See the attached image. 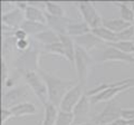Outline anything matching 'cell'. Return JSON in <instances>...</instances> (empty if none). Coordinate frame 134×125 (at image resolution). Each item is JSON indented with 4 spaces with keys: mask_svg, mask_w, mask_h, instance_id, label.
<instances>
[{
    "mask_svg": "<svg viewBox=\"0 0 134 125\" xmlns=\"http://www.w3.org/2000/svg\"><path fill=\"white\" fill-rule=\"evenodd\" d=\"M134 87V77L133 78H125L117 82L110 83H102L95 88L85 92V94L91 98V103L95 104L102 102H110L113 101L117 95Z\"/></svg>",
    "mask_w": 134,
    "mask_h": 125,
    "instance_id": "cell-1",
    "label": "cell"
},
{
    "mask_svg": "<svg viewBox=\"0 0 134 125\" xmlns=\"http://www.w3.org/2000/svg\"><path fill=\"white\" fill-rule=\"evenodd\" d=\"M38 72L41 75L43 79L45 81L46 86H47L49 103L59 107V104L62 102L63 97L69 90L70 87H73L76 84V82L70 81V79H62V78L57 77L48 72H45L43 69H39Z\"/></svg>",
    "mask_w": 134,
    "mask_h": 125,
    "instance_id": "cell-2",
    "label": "cell"
},
{
    "mask_svg": "<svg viewBox=\"0 0 134 125\" xmlns=\"http://www.w3.org/2000/svg\"><path fill=\"white\" fill-rule=\"evenodd\" d=\"M23 78L26 85L31 89L35 96L39 99V102L45 105L48 101V90L46 83L43 79L39 72H23Z\"/></svg>",
    "mask_w": 134,
    "mask_h": 125,
    "instance_id": "cell-3",
    "label": "cell"
},
{
    "mask_svg": "<svg viewBox=\"0 0 134 125\" xmlns=\"http://www.w3.org/2000/svg\"><path fill=\"white\" fill-rule=\"evenodd\" d=\"M32 45V44H31ZM40 50L36 47H30L26 52H21L15 59V68L20 72H38Z\"/></svg>",
    "mask_w": 134,
    "mask_h": 125,
    "instance_id": "cell-4",
    "label": "cell"
},
{
    "mask_svg": "<svg viewBox=\"0 0 134 125\" xmlns=\"http://www.w3.org/2000/svg\"><path fill=\"white\" fill-rule=\"evenodd\" d=\"M92 62H93V58L91 57L90 54L76 46L74 66L77 74V83L82 87H85L87 84V78H88Z\"/></svg>",
    "mask_w": 134,
    "mask_h": 125,
    "instance_id": "cell-5",
    "label": "cell"
},
{
    "mask_svg": "<svg viewBox=\"0 0 134 125\" xmlns=\"http://www.w3.org/2000/svg\"><path fill=\"white\" fill-rule=\"evenodd\" d=\"M123 107L120 105L119 102L113 99V101L107 102L106 106L103 108L102 112L93 118V124L95 125H110L114 121L121 117V112Z\"/></svg>",
    "mask_w": 134,
    "mask_h": 125,
    "instance_id": "cell-6",
    "label": "cell"
},
{
    "mask_svg": "<svg viewBox=\"0 0 134 125\" xmlns=\"http://www.w3.org/2000/svg\"><path fill=\"white\" fill-rule=\"evenodd\" d=\"M77 8L82 15L83 21H85L91 29H95L103 26L104 19L100 17L95 6L91 1H79L77 3Z\"/></svg>",
    "mask_w": 134,
    "mask_h": 125,
    "instance_id": "cell-7",
    "label": "cell"
},
{
    "mask_svg": "<svg viewBox=\"0 0 134 125\" xmlns=\"http://www.w3.org/2000/svg\"><path fill=\"white\" fill-rule=\"evenodd\" d=\"M84 93V87L76 83L73 87H70L69 90L65 94V96L63 97L62 102L59 104V111L62 112H67V113H73L75 106L78 104V102L81 101V98L83 97Z\"/></svg>",
    "mask_w": 134,
    "mask_h": 125,
    "instance_id": "cell-8",
    "label": "cell"
},
{
    "mask_svg": "<svg viewBox=\"0 0 134 125\" xmlns=\"http://www.w3.org/2000/svg\"><path fill=\"white\" fill-rule=\"evenodd\" d=\"M29 96V90L26 86H15L10 89H7V92L3 94V99H2V107L6 108H11L18 104H21L24 102H27Z\"/></svg>",
    "mask_w": 134,
    "mask_h": 125,
    "instance_id": "cell-9",
    "label": "cell"
},
{
    "mask_svg": "<svg viewBox=\"0 0 134 125\" xmlns=\"http://www.w3.org/2000/svg\"><path fill=\"white\" fill-rule=\"evenodd\" d=\"M91 98L86 94L83 95L81 101L75 106L73 111L74 123L75 124H88L90 113H91Z\"/></svg>",
    "mask_w": 134,
    "mask_h": 125,
    "instance_id": "cell-10",
    "label": "cell"
},
{
    "mask_svg": "<svg viewBox=\"0 0 134 125\" xmlns=\"http://www.w3.org/2000/svg\"><path fill=\"white\" fill-rule=\"evenodd\" d=\"M100 61L106 62V61H123V62H134V55H129L119 50L114 47L107 46L102 53L100 56Z\"/></svg>",
    "mask_w": 134,
    "mask_h": 125,
    "instance_id": "cell-11",
    "label": "cell"
},
{
    "mask_svg": "<svg viewBox=\"0 0 134 125\" xmlns=\"http://www.w3.org/2000/svg\"><path fill=\"white\" fill-rule=\"evenodd\" d=\"M46 12V11H45ZM46 25L49 29H52L54 32H56L58 36H65L67 35V27H68L69 22L73 19L65 17H55V16L48 15L46 12Z\"/></svg>",
    "mask_w": 134,
    "mask_h": 125,
    "instance_id": "cell-12",
    "label": "cell"
},
{
    "mask_svg": "<svg viewBox=\"0 0 134 125\" xmlns=\"http://www.w3.org/2000/svg\"><path fill=\"white\" fill-rule=\"evenodd\" d=\"M25 20H26V18H25L24 10L19 9V8H17V7L9 12L2 14V24L5 25V26L12 28V29L20 28Z\"/></svg>",
    "mask_w": 134,
    "mask_h": 125,
    "instance_id": "cell-13",
    "label": "cell"
},
{
    "mask_svg": "<svg viewBox=\"0 0 134 125\" xmlns=\"http://www.w3.org/2000/svg\"><path fill=\"white\" fill-rule=\"evenodd\" d=\"M73 39H74V43L77 47L84 49V50L87 52V53H90L92 49H94L96 46H98L99 44H103V41L99 38H97L92 31L88 32V34L83 35V36L75 37Z\"/></svg>",
    "mask_w": 134,
    "mask_h": 125,
    "instance_id": "cell-14",
    "label": "cell"
},
{
    "mask_svg": "<svg viewBox=\"0 0 134 125\" xmlns=\"http://www.w3.org/2000/svg\"><path fill=\"white\" fill-rule=\"evenodd\" d=\"M25 18L29 21H35V22H40L46 25V12L45 10H40V8L32 6L28 2L27 8L25 9Z\"/></svg>",
    "mask_w": 134,
    "mask_h": 125,
    "instance_id": "cell-15",
    "label": "cell"
},
{
    "mask_svg": "<svg viewBox=\"0 0 134 125\" xmlns=\"http://www.w3.org/2000/svg\"><path fill=\"white\" fill-rule=\"evenodd\" d=\"M92 31V29L85 21H76V20H72L69 22L68 27H67V35L72 38L75 37L83 36L85 34H88Z\"/></svg>",
    "mask_w": 134,
    "mask_h": 125,
    "instance_id": "cell-16",
    "label": "cell"
},
{
    "mask_svg": "<svg viewBox=\"0 0 134 125\" xmlns=\"http://www.w3.org/2000/svg\"><path fill=\"white\" fill-rule=\"evenodd\" d=\"M34 40L37 41L39 45L44 46H49L56 43H59L60 41V36H58L56 32H54L52 29L47 28L46 30L41 31L40 34H38L37 36L34 37Z\"/></svg>",
    "mask_w": 134,
    "mask_h": 125,
    "instance_id": "cell-17",
    "label": "cell"
},
{
    "mask_svg": "<svg viewBox=\"0 0 134 125\" xmlns=\"http://www.w3.org/2000/svg\"><path fill=\"white\" fill-rule=\"evenodd\" d=\"M14 117H24V116L34 115L37 113V107L30 102H24L10 108Z\"/></svg>",
    "mask_w": 134,
    "mask_h": 125,
    "instance_id": "cell-18",
    "label": "cell"
},
{
    "mask_svg": "<svg viewBox=\"0 0 134 125\" xmlns=\"http://www.w3.org/2000/svg\"><path fill=\"white\" fill-rule=\"evenodd\" d=\"M132 25L133 24L125 21L121 17L120 18H106V19H104V22H103L104 27L108 28L113 32H115V34H119V32L125 30L126 28L131 27Z\"/></svg>",
    "mask_w": 134,
    "mask_h": 125,
    "instance_id": "cell-19",
    "label": "cell"
},
{
    "mask_svg": "<svg viewBox=\"0 0 134 125\" xmlns=\"http://www.w3.org/2000/svg\"><path fill=\"white\" fill-rule=\"evenodd\" d=\"M60 41L65 49V59L68 60L70 65H74L75 53H76V45L74 43V39L68 35H65L60 36Z\"/></svg>",
    "mask_w": 134,
    "mask_h": 125,
    "instance_id": "cell-20",
    "label": "cell"
},
{
    "mask_svg": "<svg viewBox=\"0 0 134 125\" xmlns=\"http://www.w3.org/2000/svg\"><path fill=\"white\" fill-rule=\"evenodd\" d=\"M59 113V108L53 105L52 103H47L44 105V118L41 125H55Z\"/></svg>",
    "mask_w": 134,
    "mask_h": 125,
    "instance_id": "cell-21",
    "label": "cell"
},
{
    "mask_svg": "<svg viewBox=\"0 0 134 125\" xmlns=\"http://www.w3.org/2000/svg\"><path fill=\"white\" fill-rule=\"evenodd\" d=\"M115 6L119 7L120 16L123 20L133 24L134 20V2H115Z\"/></svg>",
    "mask_w": 134,
    "mask_h": 125,
    "instance_id": "cell-22",
    "label": "cell"
},
{
    "mask_svg": "<svg viewBox=\"0 0 134 125\" xmlns=\"http://www.w3.org/2000/svg\"><path fill=\"white\" fill-rule=\"evenodd\" d=\"M24 31H26V34L28 36H32L35 37L38 34H40L41 31L46 30L48 27L47 25H44V24H40V22H35V21H29V20H25L24 24L21 25V27Z\"/></svg>",
    "mask_w": 134,
    "mask_h": 125,
    "instance_id": "cell-23",
    "label": "cell"
},
{
    "mask_svg": "<svg viewBox=\"0 0 134 125\" xmlns=\"http://www.w3.org/2000/svg\"><path fill=\"white\" fill-rule=\"evenodd\" d=\"M92 32L99 38L103 43H106V44H112V43H115L116 41V34L113 32L112 30H110L108 28L106 27H98V28H95V29H92Z\"/></svg>",
    "mask_w": 134,
    "mask_h": 125,
    "instance_id": "cell-24",
    "label": "cell"
},
{
    "mask_svg": "<svg viewBox=\"0 0 134 125\" xmlns=\"http://www.w3.org/2000/svg\"><path fill=\"white\" fill-rule=\"evenodd\" d=\"M44 10L48 15L55 16V17H65V10L59 3L52 2V1H45L44 2Z\"/></svg>",
    "mask_w": 134,
    "mask_h": 125,
    "instance_id": "cell-25",
    "label": "cell"
},
{
    "mask_svg": "<svg viewBox=\"0 0 134 125\" xmlns=\"http://www.w3.org/2000/svg\"><path fill=\"white\" fill-rule=\"evenodd\" d=\"M106 45L119 49L125 54H129V55H134V41H115V43Z\"/></svg>",
    "mask_w": 134,
    "mask_h": 125,
    "instance_id": "cell-26",
    "label": "cell"
},
{
    "mask_svg": "<svg viewBox=\"0 0 134 125\" xmlns=\"http://www.w3.org/2000/svg\"><path fill=\"white\" fill-rule=\"evenodd\" d=\"M43 50L46 52V53L54 54V55H57V56H60V57L65 58V49H64V46H63L62 41L56 43V44H53V45H49V46H44Z\"/></svg>",
    "mask_w": 134,
    "mask_h": 125,
    "instance_id": "cell-27",
    "label": "cell"
},
{
    "mask_svg": "<svg viewBox=\"0 0 134 125\" xmlns=\"http://www.w3.org/2000/svg\"><path fill=\"white\" fill-rule=\"evenodd\" d=\"M134 40V26L126 28L125 30L116 34V41H133Z\"/></svg>",
    "mask_w": 134,
    "mask_h": 125,
    "instance_id": "cell-28",
    "label": "cell"
},
{
    "mask_svg": "<svg viewBox=\"0 0 134 125\" xmlns=\"http://www.w3.org/2000/svg\"><path fill=\"white\" fill-rule=\"evenodd\" d=\"M73 123H74L73 113H67V112L59 111L55 125H72Z\"/></svg>",
    "mask_w": 134,
    "mask_h": 125,
    "instance_id": "cell-29",
    "label": "cell"
},
{
    "mask_svg": "<svg viewBox=\"0 0 134 125\" xmlns=\"http://www.w3.org/2000/svg\"><path fill=\"white\" fill-rule=\"evenodd\" d=\"M15 47L18 49L20 53H21V52H26V50H28V49L31 47V41L29 40L28 38H27V39H20V40H17V41H16Z\"/></svg>",
    "mask_w": 134,
    "mask_h": 125,
    "instance_id": "cell-30",
    "label": "cell"
},
{
    "mask_svg": "<svg viewBox=\"0 0 134 125\" xmlns=\"http://www.w3.org/2000/svg\"><path fill=\"white\" fill-rule=\"evenodd\" d=\"M121 117L126 121L134 120V108H123L121 112Z\"/></svg>",
    "mask_w": 134,
    "mask_h": 125,
    "instance_id": "cell-31",
    "label": "cell"
},
{
    "mask_svg": "<svg viewBox=\"0 0 134 125\" xmlns=\"http://www.w3.org/2000/svg\"><path fill=\"white\" fill-rule=\"evenodd\" d=\"M12 117H14V115H12L10 108H6V107L1 108V122H2V124L7 123L8 121Z\"/></svg>",
    "mask_w": 134,
    "mask_h": 125,
    "instance_id": "cell-32",
    "label": "cell"
},
{
    "mask_svg": "<svg viewBox=\"0 0 134 125\" xmlns=\"http://www.w3.org/2000/svg\"><path fill=\"white\" fill-rule=\"evenodd\" d=\"M16 38V40H20V39H27L28 35L26 34V31H24L21 28H18L14 31V35H12Z\"/></svg>",
    "mask_w": 134,
    "mask_h": 125,
    "instance_id": "cell-33",
    "label": "cell"
},
{
    "mask_svg": "<svg viewBox=\"0 0 134 125\" xmlns=\"http://www.w3.org/2000/svg\"><path fill=\"white\" fill-rule=\"evenodd\" d=\"M1 81H2V83L5 84V83L7 82V79H8V77H9V75H8V68H7V64L5 61H1Z\"/></svg>",
    "mask_w": 134,
    "mask_h": 125,
    "instance_id": "cell-34",
    "label": "cell"
},
{
    "mask_svg": "<svg viewBox=\"0 0 134 125\" xmlns=\"http://www.w3.org/2000/svg\"><path fill=\"white\" fill-rule=\"evenodd\" d=\"M110 125H130V122L126 121V120L122 118V117H120V118H117L116 121H114V122H113L112 124H110Z\"/></svg>",
    "mask_w": 134,
    "mask_h": 125,
    "instance_id": "cell-35",
    "label": "cell"
},
{
    "mask_svg": "<svg viewBox=\"0 0 134 125\" xmlns=\"http://www.w3.org/2000/svg\"><path fill=\"white\" fill-rule=\"evenodd\" d=\"M72 125H87V124H75V123H73Z\"/></svg>",
    "mask_w": 134,
    "mask_h": 125,
    "instance_id": "cell-36",
    "label": "cell"
},
{
    "mask_svg": "<svg viewBox=\"0 0 134 125\" xmlns=\"http://www.w3.org/2000/svg\"><path fill=\"white\" fill-rule=\"evenodd\" d=\"M87 125H95V124H93V123H88V124H87Z\"/></svg>",
    "mask_w": 134,
    "mask_h": 125,
    "instance_id": "cell-37",
    "label": "cell"
},
{
    "mask_svg": "<svg viewBox=\"0 0 134 125\" xmlns=\"http://www.w3.org/2000/svg\"><path fill=\"white\" fill-rule=\"evenodd\" d=\"M133 26H134V20H133Z\"/></svg>",
    "mask_w": 134,
    "mask_h": 125,
    "instance_id": "cell-38",
    "label": "cell"
},
{
    "mask_svg": "<svg viewBox=\"0 0 134 125\" xmlns=\"http://www.w3.org/2000/svg\"><path fill=\"white\" fill-rule=\"evenodd\" d=\"M133 41H134V40H133Z\"/></svg>",
    "mask_w": 134,
    "mask_h": 125,
    "instance_id": "cell-39",
    "label": "cell"
}]
</instances>
